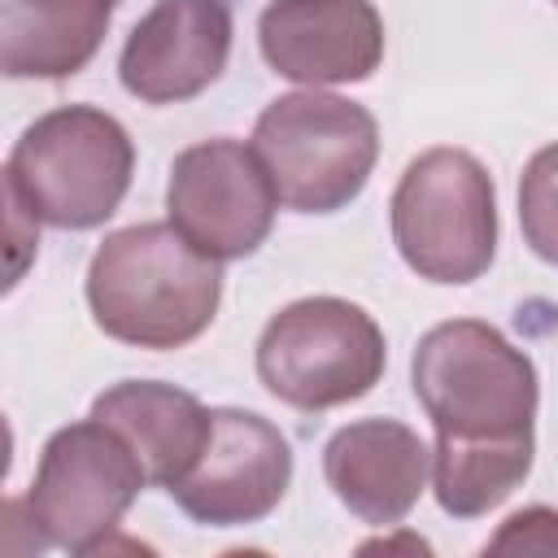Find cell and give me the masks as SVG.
Returning <instances> with one entry per match:
<instances>
[{"label": "cell", "instance_id": "1", "mask_svg": "<svg viewBox=\"0 0 558 558\" xmlns=\"http://www.w3.org/2000/svg\"><path fill=\"white\" fill-rule=\"evenodd\" d=\"M222 262L201 253L174 222L109 231L87 266L96 327L131 349H183L218 314Z\"/></svg>", "mask_w": 558, "mask_h": 558}, {"label": "cell", "instance_id": "2", "mask_svg": "<svg viewBox=\"0 0 558 558\" xmlns=\"http://www.w3.org/2000/svg\"><path fill=\"white\" fill-rule=\"evenodd\" d=\"M131 174L135 144L126 126L96 105H61L17 135L4 166V192L31 222L92 231L118 214Z\"/></svg>", "mask_w": 558, "mask_h": 558}, {"label": "cell", "instance_id": "3", "mask_svg": "<svg viewBox=\"0 0 558 558\" xmlns=\"http://www.w3.org/2000/svg\"><path fill=\"white\" fill-rule=\"evenodd\" d=\"M410 384L449 440H510L532 436L541 379L532 357L480 318L436 323L410 357Z\"/></svg>", "mask_w": 558, "mask_h": 558}, {"label": "cell", "instance_id": "4", "mask_svg": "<svg viewBox=\"0 0 558 558\" xmlns=\"http://www.w3.org/2000/svg\"><path fill=\"white\" fill-rule=\"evenodd\" d=\"M248 144L283 209L336 214L362 196L379 161V122L366 105L310 87L270 100Z\"/></svg>", "mask_w": 558, "mask_h": 558}, {"label": "cell", "instance_id": "5", "mask_svg": "<svg viewBox=\"0 0 558 558\" xmlns=\"http://www.w3.org/2000/svg\"><path fill=\"white\" fill-rule=\"evenodd\" d=\"M392 244L427 283H471L497 253V187L466 148H427L397 179Z\"/></svg>", "mask_w": 558, "mask_h": 558}, {"label": "cell", "instance_id": "6", "mask_svg": "<svg viewBox=\"0 0 558 558\" xmlns=\"http://www.w3.org/2000/svg\"><path fill=\"white\" fill-rule=\"evenodd\" d=\"M257 379L292 410H336L366 397L388 366L379 323L344 296H301L270 314L253 353Z\"/></svg>", "mask_w": 558, "mask_h": 558}, {"label": "cell", "instance_id": "7", "mask_svg": "<svg viewBox=\"0 0 558 558\" xmlns=\"http://www.w3.org/2000/svg\"><path fill=\"white\" fill-rule=\"evenodd\" d=\"M144 484L148 475L135 449L105 418L87 414L83 423L57 427L48 436L22 510L39 545L100 554Z\"/></svg>", "mask_w": 558, "mask_h": 558}, {"label": "cell", "instance_id": "8", "mask_svg": "<svg viewBox=\"0 0 558 558\" xmlns=\"http://www.w3.org/2000/svg\"><path fill=\"white\" fill-rule=\"evenodd\" d=\"M279 196L253 144L240 140H201L183 148L170 166L166 214L179 235L218 262L248 257L266 244L275 227Z\"/></svg>", "mask_w": 558, "mask_h": 558}, {"label": "cell", "instance_id": "9", "mask_svg": "<svg viewBox=\"0 0 558 558\" xmlns=\"http://www.w3.org/2000/svg\"><path fill=\"white\" fill-rule=\"evenodd\" d=\"M292 484V445L288 436L235 405L214 410L209 440L192 471L170 488L179 510L205 527H248L262 523Z\"/></svg>", "mask_w": 558, "mask_h": 558}, {"label": "cell", "instance_id": "10", "mask_svg": "<svg viewBox=\"0 0 558 558\" xmlns=\"http://www.w3.org/2000/svg\"><path fill=\"white\" fill-rule=\"evenodd\" d=\"M257 48L279 78L301 87L362 83L384 61V17L371 0H270Z\"/></svg>", "mask_w": 558, "mask_h": 558}, {"label": "cell", "instance_id": "11", "mask_svg": "<svg viewBox=\"0 0 558 558\" xmlns=\"http://www.w3.org/2000/svg\"><path fill=\"white\" fill-rule=\"evenodd\" d=\"M231 35L227 0H157L131 26L118 78L144 105H183L218 83L231 57Z\"/></svg>", "mask_w": 558, "mask_h": 558}, {"label": "cell", "instance_id": "12", "mask_svg": "<svg viewBox=\"0 0 558 558\" xmlns=\"http://www.w3.org/2000/svg\"><path fill=\"white\" fill-rule=\"evenodd\" d=\"M323 475L336 501L375 527H397L423 497L432 449L401 418H357L323 445Z\"/></svg>", "mask_w": 558, "mask_h": 558}, {"label": "cell", "instance_id": "13", "mask_svg": "<svg viewBox=\"0 0 558 558\" xmlns=\"http://www.w3.org/2000/svg\"><path fill=\"white\" fill-rule=\"evenodd\" d=\"M92 414L135 449L148 484L166 493L192 471L214 427V410H205L201 397L161 379H122L92 401Z\"/></svg>", "mask_w": 558, "mask_h": 558}, {"label": "cell", "instance_id": "14", "mask_svg": "<svg viewBox=\"0 0 558 558\" xmlns=\"http://www.w3.org/2000/svg\"><path fill=\"white\" fill-rule=\"evenodd\" d=\"M118 0H4L0 70L9 78H70L105 44Z\"/></svg>", "mask_w": 558, "mask_h": 558}, {"label": "cell", "instance_id": "15", "mask_svg": "<svg viewBox=\"0 0 558 558\" xmlns=\"http://www.w3.org/2000/svg\"><path fill=\"white\" fill-rule=\"evenodd\" d=\"M536 440L510 436V440H449L436 436L432 449V493L436 506L453 519H480L493 506H501L532 471Z\"/></svg>", "mask_w": 558, "mask_h": 558}, {"label": "cell", "instance_id": "16", "mask_svg": "<svg viewBox=\"0 0 558 558\" xmlns=\"http://www.w3.org/2000/svg\"><path fill=\"white\" fill-rule=\"evenodd\" d=\"M519 227L523 244L558 266V144L536 148L519 174Z\"/></svg>", "mask_w": 558, "mask_h": 558}, {"label": "cell", "instance_id": "17", "mask_svg": "<svg viewBox=\"0 0 558 558\" xmlns=\"http://www.w3.org/2000/svg\"><path fill=\"white\" fill-rule=\"evenodd\" d=\"M493 554H558V510L549 506H527L510 514L493 536Z\"/></svg>", "mask_w": 558, "mask_h": 558}, {"label": "cell", "instance_id": "18", "mask_svg": "<svg viewBox=\"0 0 558 558\" xmlns=\"http://www.w3.org/2000/svg\"><path fill=\"white\" fill-rule=\"evenodd\" d=\"M554 4H558V0H554Z\"/></svg>", "mask_w": 558, "mask_h": 558}]
</instances>
